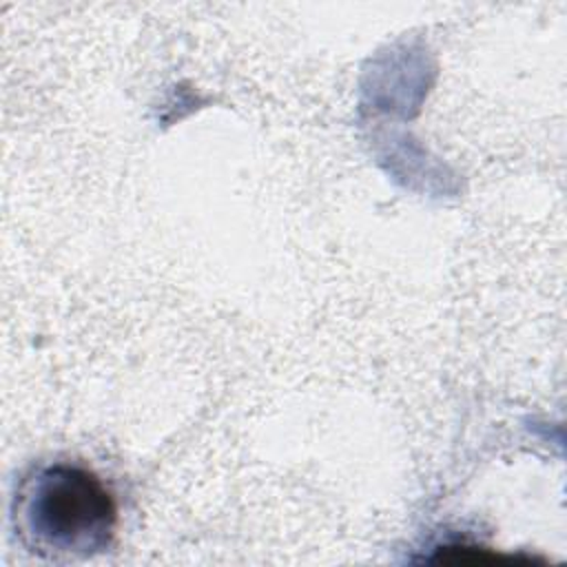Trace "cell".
Segmentation results:
<instances>
[{
	"mask_svg": "<svg viewBox=\"0 0 567 567\" xmlns=\"http://www.w3.org/2000/svg\"><path fill=\"white\" fill-rule=\"evenodd\" d=\"M13 527L35 554L86 558L113 543L117 507L86 467L53 463L22 478L13 496Z\"/></svg>",
	"mask_w": 567,
	"mask_h": 567,
	"instance_id": "1",
	"label": "cell"
}]
</instances>
